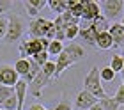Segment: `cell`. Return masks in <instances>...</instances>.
<instances>
[{
    "mask_svg": "<svg viewBox=\"0 0 124 110\" xmlns=\"http://www.w3.org/2000/svg\"><path fill=\"white\" fill-rule=\"evenodd\" d=\"M0 110H2V108H0Z\"/></svg>",
    "mask_w": 124,
    "mask_h": 110,
    "instance_id": "d6a6232c",
    "label": "cell"
},
{
    "mask_svg": "<svg viewBox=\"0 0 124 110\" xmlns=\"http://www.w3.org/2000/svg\"><path fill=\"white\" fill-rule=\"evenodd\" d=\"M48 39H34V37H29L25 36L21 39V44H20V59H30L39 51H46L48 48Z\"/></svg>",
    "mask_w": 124,
    "mask_h": 110,
    "instance_id": "277c9868",
    "label": "cell"
},
{
    "mask_svg": "<svg viewBox=\"0 0 124 110\" xmlns=\"http://www.w3.org/2000/svg\"><path fill=\"white\" fill-rule=\"evenodd\" d=\"M5 30H7V18H5V16H0V39H4Z\"/></svg>",
    "mask_w": 124,
    "mask_h": 110,
    "instance_id": "f1b7e54d",
    "label": "cell"
},
{
    "mask_svg": "<svg viewBox=\"0 0 124 110\" xmlns=\"http://www.w3.org/2000/svg\"><path fill=\"white\" fill-rule=\"evenodd\" d=\"M14 91V98H16V103H18V110H23L25 107V98H27V92H29V84H25L23 80H18L16 85L13 87Z\"/></svg>",
    "mask_w": 124,
    "mask_h": 110,
    "instance_id": "30bf717a",
    "label": "cell"
},
{
    "mask_svg": "<svg viewBox=\"0 0 124 110\" xmlns=\"http://www.w3.org/2000/svg\"><path fill=\"white\" fill-rule=\"evenodd\" d=\"M0 108H2V110H18V103H16L14 94H13V96H9L7 100H5L2 105H0Z\"/></svg>",
    "mask_w": 124,
    "mask_h": 110,
    "instance_id": "7402d4cb",
    "label": "cell"
},
{
    "mask_svg": "<svg viewBox=\"0 0 124 110\" xmlns=\"http://www.w3.org/2000/svg\"><path fill=\"white\" fill-rule=\"evenodd\" d=\"M85 48L82 44H64V50L57 55V60H55V75L53 80H59L62 76V73L66 71L67 68H71L73 64L80 62L82 59H85Z\"/></svg>",
    "mask_w": 124,
    "mask_h": 110,
    "instance_id": "6da1fadb",
    "label": "cell"
},
{
    "mask_svg": "<svg viewBox=\"0 0 124 110\" xmlns=\"http://www.w3.org/2000/svg\"><path fill=\"white\" fill-rule=\"evenodd\" d=\"M53 110H73V107H71V103H67V101H60Z\"/></svg>",
    "mask_w": 124,
    "mask_h": 110,
    "instance_id": "f546056e",
    "label": "cell"
},
{
    "mask_svg": "<svg viewBox=\"0 0 124 110\" xmlns=\"http://www.w3.org/2000/svg\"><path fill=\"white\" fill-rule=\"evenodd\" d=\"M14 71L16 75H18L20 78H25L27 76V73H29V69H30V64H29V59H18L14 62Z\"/></svg>",
    "mask_w": 124,
    "mask_h": 110,
    "instance_id": "2e32d148",
    "label": "cell"
},
{
    "mask_svg": "<svg viewBox=\"0 0 124 110\" xmlns=\"http://www.w3.org/2000/svg\"><path fill=\"white\" fill-rule=\"evenodd\" d=\"M83 91H87L89 94H92L96 100H103L106 98V92L103 89V82L99 78V68H91V71L87 73L85 80H83Z\"/></svg>",
    "mask_w": 124,
    "mask_h": 110,
    "instance_id": "3957f363",
    "label": "cell"
},
{
    "mask_svg": "<svg viewBox=\"0 0 124 110\" xmlns=\"http://www.w3.org/2000/svg\"><path fill=\"white\" fill-rule=\"evenodd\" d=\"M46 5L53 11L57 16L64 14L67 11V0H46Z\"/></svg>",
    "mask_w": 124,
    "mask_h": 110,
    "instance_id": "9a60e30c",
    "label": "cell"
},
{
    "mask_svg": "<svg viewBox=\"0 0 124 110\" xmlns=\"http://www.w3.org/2000/svg\"><path fill=\"white\" fill-rule=\"evenodd\" d=\"M98 103H99V107L103 108V110H119V108H121V107L114 101V98H110V96H106V98H103V100H99Z\"/></svg>",
    "mask_w": 124,
    "mask_h": 110,
    "instance_id": "ffe728a7",
    "label": "cell"
},
{
    "mask_svg": "<svg viewBox=\"0 0 124 110\" xmlns=\"http://www.w3.org/2000/svg\"><path fill=\"white\" fill-rule=\"evenodd\" d=\"M98 103V100L92 96V94H89L87 91H80L78 92V96H76V108L78 110H89L92 105H96Z\"/></svg>",
    "mask_w": 124,
    "mask_h": 110,
    "instance_id": "8fae6325",
    "label": "cell"
},
{
    "mask_svg": "<svg viewBox=\"0 0 124 110\" xmlns=\"http://www.w3.org/2000/svg\"><path fill=\"white\" fill-rule=\"evenodd\" d=\"M112 71H114L115 75L117 73H121L122 69H124V59H122V55H114L110 59V66H108Z\"/></svg>",
    "mask_w": 124,
    "mask_h": 110,
    "instance_id": "e0dca14e",
    "label": "cell"
},
{
    "mask_svg": "<svg viewBox=\"0 0 124 110\" xmlns=\"http://www.w3.org/2000/svg\"><path fill=\"white\" fill-rule=\"evenodd\" d=\"M108 34H110L112 41H114V46H115V48H122V44H124V25H122V21H114V23H110Z\"/></svg>",
    "mask_w": 124,
    "mask_h": 110,
    "instance_id": "9c48e42d",
    "label": "cell"
},
{
    "mask_svg": "<svg viewBox=\"0 0 124 110\" xmlns=\"http://www.w3.org/2000/svg\"><path fill=\"white\" fill-rule=\"evenodd\" d=\"M60 21H62V25H64V28H67V27H75V25H78L80 23V20L78 18H75L69 11H66L64 14H60Z\"/></svg>",
    "mask_w": 124,
    "mask_h": 110,
    "instance_id": "d6986e66",
    "label": "cell"
},
{
    "mask_svg": "<svg viewBox=\"0 0 124 110\" xmlns=\"http://www.w3.org/2000/svg\"><path fill=\"white\" fill-rule=\"evenodd\" d=\"M64 37L67 39V41H73V39H76V37H78V25H75V27H67L66 32H64Z\"/></svg>",
    "mask_w": 124,
    "mask_h": 110,
    "instance_id": "d4e9b609",
    "label": "cell"
},
{
    "mask_svg": "<svg viewBox=\"0 0 124 110\" xmlns=\"http://www.w3.org/2000/svg\"><path fill=\"white\" fill-rule=\"evenodd\" d=\"M99 14H101V11H99L98 2H83V14H82V18H80V20L91 23L92 20L98 18Z\"/></svg>",
    "mask_w": 124,
    "mask_h": 110,
    "instance_id": "7c38bea8",
    "label": "cell"
},
{
    "mask_svg": "<svg viewBox=\"0 0 124 110\" xmlns=\"http://www.w3.org/2000/svg\"><path fill=\"white\" fill-rule=\"evenodd\" d=\"M14 94V91H13V87H5V85H0V105L7 100L9 96H13Z\"/></svg>",
    "mask_w": 124,
    "mask_h": 110,
    "instance_id": "603a6c76",
    "label": "cell"
},
{
    "mask_svg": "<svg viewBox=\"0 0 124 110\" xmlns=\"http://www.w3.org/2000/svg\"><path fill=\"white\" fill-rule=\"evenodd\" d=\"M23 9L27 11V14H29L30 16V18L34 20V18H37V14H39V11H36V9H34L32 7V5L29 4V2H23Z\"/></svg>",
    "mask_w": 124,
    "mask_h": 110,
    "instance_id": "4316f807",
    "label": "cell"
},
{
    "mask_svg": "<svg viewBox=\"0 0 124 110\" xmlns=\"http://www.w3.org/2000/svg\"><path fill=\"white\" fill-rule=\"evenodd\" d=\"M18 80H20V76L16 75L13 66H9V64H2V66H0V85L14 87Z\"/></svg>",
    "mask_w": 124,
    "mask_h": 110,
    "instance_id": "ba28073f",
    "label": "cell"
},
{
    "mask_svg": "<svg viewBox=\"0 0 124 110\" xmlns=\"http://www.w3.org/2000/svg\"><path fill=\"white\" fill-rule=\"evenodd\" d=\"M30 59H32L34 62H36L37 66H43L44 62H48V60H50V59H48V53H46V51H39V53H36L34 57H30Z\"/></svg>",
    "mask_w": 124,
    "mask_h": 110,
    "instance_id": "cb8c5ba5",
    "label": "cell"
},
{
    "mask_svg": "<svg viewBox=\"0 0 124 110\" xmlns=\"http://www.w3.org/2000/svg\"><path fill=\"white\" fill-rule=\"evenodd\" d=\"M36 11H41L43 7H46V0H27Z\"/></svg>",
    "mask_w": 124,
    "mask_h": 110,
    "instance_id": "83f0119b",
    "label": "cell"
},
{
    "mask_svg": "<svg viewBox=\"0 0 124 110\" xmlns=\"http://www.w3.org/2000/svg\"><path fill=\"white\" fill-rule=\"evenodd\" d=\"M9 9H11V2H0V16H4V13Z\"/></svg>",
    "mask_w": 124,
    "mask_h": 110,
    "instance_id": "4dcf8cb0",
    "label": "cell"
},
{
    "mask_svg": "<svg viewBox=\"0 0 124 110\" xmlns=\"http://www.w3.org/2000/svg\"><path fill=\"white\" fill-rule=\"evenodd\" d=\"M98 5H99L101 14H103L108 21L110 20H112V23L121 21L122 11H124V2H121V0H105V2H101Z\"/></svg>",
    "mask_w": 124,
    "mask_h": 110,
    "instance_id": "8992f818",
    "label": "cell"
},
{
    "mask_svg": "<svg viewBox=\"0 0 124 110\" xmlns=\"http://www.w3.org/2000/svg\"><path fill=\"white\" fill-rule=\"evenodd\" d=\"M29 110H48V108H46V107H43L41 103H34V105H32Z\"/></svg>",
    "mask_w": 124,
    "mask_h": 110,
    "instance_id": "1f68e13d",
    "label": "cell"
},
{
    "mask_svg": "<svg viewBox=\"0 0 124 110\" xmlns=\"http://www.w3.org/2000/svg\"><path fill=\"white\" fill-rule=\"evenodd\" d=\"M48 25H50V20L46 18H34L30 20L29 23V37H34V39H43L48 32Z\"/></svg>",
    "mask_w": 124,
    "mask_h": 110,
    "instance_id": "52a82bcc",
    "label": "cell"
},
{
    "mask_svg": "<svg viewBox=\"0 0 124 110\" xmlns=\"http://www.w3.org/2000/svg\"><path fill=\"white\" fill-rule=\"evenodd\" d=\"M112 98H114V101H115L119 107H122V103H124V85H121V87L117 89L115 96H112Z\"/></svg>",
    "mask_w": 124,
    "mask_h": 110,
    "instance_id": "484cf974",
    "label": "cell"
},
{
    "mask_svg": "<svg viewBox=\"0 0 124 110\" xmlns=\"http://www.w3.org/2000/svg\"><path fill=\"white\" fill-rule=\"evenodd\" d=\"M53 75H55V62L53 60L44 62V64L41 66V71L37 73V76L29 84L30 94L34 98H39V96H41V92H43V89L46 87L50 82H53Z\"/></svg>",
    "mask_w": 124,
    "mask_h": 110,
    "instance_id": "7a4b0ae2",
    "label": "cell"
},
{
    "mask_svg": "<svg viewBox=\"0 0 124 110\" xmlns=\"http://www.w3.org/2000/svg\"><path fill=\"white\" fill-rule=\"evenodd\" d=\"M91 27H92V30H94L96 34H101V32H106V30H108L110 21L106 20L103 14H99L96 20H92V21H91Z\"/></svg>",
    "mask_w": 124,
    "mask_h": 110,
    "instance_id": "5bb4252c",
    "label": "cell"
},
{
    "mask_svg": "<svg viewBox=\"0 0 124 110\" xmlns=\"http://www.w3.org/2000/svg\"><path fill=\"white\" fill-rule=\"evenodd\" d=\"M64 50V43H60V41H50L48 43V48H46V53H48V57L50 55H53V57H57L60 51Z\"/></svg>",
    "mask_w": 124,
    "mask_h": 110,
    "instance_id": "ac0fdd59",
    "label": "cell"
},
{
    "mask_svg": "<svg viewBox=\"0 0 124 110\" xmlns=\"http://www.w3.org/2000/svg\"><path fill=\"white\" fill-rule=\"evenodd\" d=\"M7 18V30H5V43H9V44H13L16 43L18 39L23 37V34H25V23L21 21V18L18 14H11V16H5Z\"/></svg>",
    "mask_w": 124,
    "mask_h": 110,
    "instance_id": "5b68a950",
    "label": "cell"
},
{
    "mask_svg": "<svg viewBox=\"0 0 124 110\" xmlns=\"http://www.w3.org/2000/svg\"><path fill=\"white\" fill-rule=\"evenodd\" d=\"M112 46H114V41H112L108 30L96 36V48H98V50H110Z\"/></svg>",
    "mask_w": 124,
    "mask_h": 110,
    "instance_id": "4fadbf2b",
    "label": "cell"
},
{
    "mask_svg": "<svg viewBox=\"0 0 124 110\" xmlns=\"http://www.w3.org/2000/svg\"><path fill=\"white\" fill-rule=\"evenodd\" d=\"M99 78H101V82H112V80L115 78V73L112 71L108 66H106V68H101V69H99Z\"/></svg>",
    "mask_w": 124,
    "mask_h": 110,
    "instance_id": "44dd1931",
    "label": "cell"
}]
</instances>
